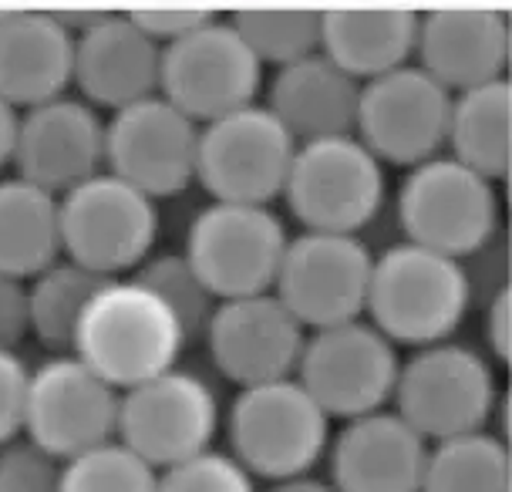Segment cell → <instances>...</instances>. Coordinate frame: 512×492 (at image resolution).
<instances>
[{"label":"cell","instance_id":"14","mask_svg":"<svg viewBox=\"0 0 512 492\" xmlns=\"http://www.w3.org/2000/svg\"><path fill=\"white\" fill-rule=\"evenodd\" d=\"M118 391L75 354H48L31 364L24 405V439L54 459L75 455L115 439Z\"/></svg>","mask_w":512,"mask_h":492},{"label":"cell","instance_id":"39","mask_svg":"<svg viewBox=\"0 0 512 492\" xmlns=\"http://www.w3.org/2000/svg\"><path fill=\"white\" fill-rule=\"evenodd\" d=\"M263 492H334V486L324 476H297V479H283V482H270Z\"/></svg>","mask_w":512,"mask_h":492},{"label":"cell","instance_id":"6","mask_svg":"<svg viewBox=\"0 0 512 492\" xmlns=\"http://www.w3.org/2000/svg\"><path fill=\"white\" fill-rule=\"evenodd\" d=\"M280 199L304 233L361 236L384 209L388 172L358 135L300 142Z\"/></svg>","mask_w":512,"mask_h":492},{"label":"cell","instance_id":"34","mask_svg":"<svg viewBox=\"0 0 512 492\" xmlns=\"http://www.w3.org/2000/svg\"><path fill=\"white\" fill-rule=\"evenodd\" d=\"M27 381H31V364L21 358V351L0 348V445L24 435Z\"/></svg>","mask_w":512,"mask_h":492},{"label":"cell","instance_id":"21","mask_svg":"<svg viewBox=\"0 0 512 492\" xmlns=\"http://www.w3.org/2000/svg\"><path fill=\"white\" fill-rule=\"evenodd\" d=\"M428 442L395 408L344 422L327 445V482L334 492H418Z\"/></svg>","mask_w":512,"mask_h":492},{"label":"cell","instance_id":"19","mask_svg":"<svg viewBox=\"0 0 512 492\" xmlns=\"http://www.w3.org/2000/svg\"><path fill=\"white\" fill-rule=\"evenodd\" d=\"M162 48L128 21V14H95L75 27L71 85L95 112H118L159 95Z\"/></svg>","mask_w":512,"mask_h":492},{"label":"cell","instance_id":"12","mask_svg":"<svg viewBox=\"0 0 512 492\" xmlns=\"http://www.w3.org/2000/svg\"><path fill=\"white\" fill-rule=\"evenodd\" d=\"M290 230L273 206L209 203L192 216L186 260L216 300H236L273 290Z\"/></svg>","mask_w":512,"mask_h":492},{"label":"cell","instance_id":"5","mask_svg":"<svg viewBox=\"0 0 512 492\" xmlns=\"http://www.w3.org/2000/svg\"><path fill=\"white\" fill-rule=\"evenodd\" d=\"M395 213L408 243L459 263H469L502 236L496 182L445 152L408 169L398 186Z\"/></svg>","mask_w":512,"mask_h":492},{"label":"cell","instance_id":"22","mask_svg":"<svg viewBox=\"0 0 512 492\" xmlns=\"http://www.w3.org/2000/svg\"><path fill=\"white\" fill-rule=\"evenodd\" d=\"M75 31L58 14H0V98L17 112L68 95Z\"/></svg>","mask_w":512,"mask_h":492},{"label":"cell","instance_id":"26","mask_svg":"<svg viewBox=\"0 0 512 492\" xmlns=\"http://www.w3.org/2000/svg\"><path fill=\"white\" fill-rule=\"evenodd\" d=\"M509 122V78L459 91V95H452V112H448L445 156H452L455 162L499 186L509 176Z\"/></svg>","mask_w":512,"mask_h":492},{"label":"cell","instance_id":"36","mask_svg":"<svg viewBox=\"0 0 512 492\" xmlns=\"http://www.w3.org/2000/svg\"><path fill=\"white\" fill-rule=\"evenodd\" d=\"M512 294H509V284L492 290L486 297V304H482V341H486V348L482 354L496 364V368H506L509 364V351H512Z\"/></svg>","mask_w":512,"mask_h":492},{"label":"cell","instance_id":"37","mask_svg":"<svg viewBox=\"0 0 512 492\" xmlns=\"http://www.w3.org/2000/svg\"><path fill=\"white\" fill-rule=\"evenodd\" d=\"M27 341V290L24 280L0 273V348L21 351Z\"/></svg>","mask_w":512,"mask_h":492},{"label":"cell","instance_id":"17","mask_svg":"<svg viewBox=\"0 0 512 492\" xmlns=\"http://www.w3.org/2000/svg\"><path fill=\"white\" fill-rule=\"evenodd\" d=\"M199 341H206L209 361L236 388H256L294 378L307 331L287 307L267 294L219 300Z\"/></svg>","mask_w":512,"mask_h":492},{"label":"cell","instance_id":"2","mask_svg":"<svg viewBox=\"0 0 512 492\" xmlns=\"http://www.w3.org/2000/svg\"><path fill=\"white\" fill-rule=\"evenodd\" d=\"M475 300L465 263L408 240L374 253L364 321L401 351L452 341Z\"/></svg>","mask_w":512,"mask_h":492},{"label":"cell","instance_id":"38","mask_svg":"<svg viewBox=\"0 0 512 492\" xmlns=\"http://www.w3.org/2000/svg\"><path fill=\"white\" fill-rule=\"evenodd\" d=\"M17 118L21 112L11 108L0 98V176H4L7 169H11L14 162V139H17Z\"/></svg>","mask_w":512,"mask_h":492},{"label":"cell","instance_id":"20","mask_svg":"<svg viewBox=\"0 0 512 492\" xmlns=\"http://www.w3.org/2000/svg\"><path fill=\"white\" fill-rule=\"evenodd\" d=\"M509 17L486 7H442L418 14L415 65L428 71L448 95L506 81Z\"/></svg>","mask_w":512,"mask_h":492},{"label":"cell","instance_id":"3","mask_svg":"<svg viewBox=\"0 0 512 492\" xmlns=\"http://www.w3.org/2000/svg\"><path fill=\"white\" fill-rule=\"evenodd\" d=\"M226 452L256 482L314 476L327 459L334 422L297 378L236 391L223 415Z\"/></svg>","mask_w":512,"mask_h":492},{"label":"cell","instance_id":"11","mask_svg":"<svg viewBox=\"0 0 512 492\" xmlns=\"http://www.w3.org/2000/svg\"><path fill=\"white\" fill-rule=\"evenodd\" d=\"M297 142L263 102L199 125L196 182L209 203L273 206L287 182Z\"/></svg>","mask_w":512,"mask_h":492},{"label":"cell","instance_id":"10","mask_svg":"<svg viewBox=\"0 0 512 492\" xmlns=\"http://www.w3.org/2000/svg\"><path fill=\"white\" fill-rule=\"evenodd\" d=\"M263 65L246 48L230 17H209L186 38L162 48L159 95L196 125L260 102Z\"/></svg>","mask_w":512,"mask_h":492},{"label":"cell","instance_id":"30","mask_svg":"<svg viewBox=\"0 0 512 492\" xmlns=\"http://www.w3.org/2000/svg\"><path fill=\"white\" fill-rule=\"evenodd\" d=\"M142 287H149L162 304L176 314V321L182 324V331L189 334V341H199L213 317L219 300L209 294V287L203 284L192 263L186 260L182 250H155L149 260L139 263V270L132 273Z\"/></svg>","mask_w":512,"mask_h":492},{"label":"cell","instance_id":"25","mask_svg":"<svg viewBox=\"0 0 512 492\" xmlns=\"http://www.w3.org/2000/svg\"><path fill=\"white\" fill-rule=\"evenodd\" d=\"M61 260L58 196L21 176H0V273L31 280Z\"/></svg>","mask_w":512,"mask_h":492},{"label":"cell","instance_id":"9","mask_svg":"<svg viewBox=\"0 0 512 492\" xmlns=\"http://www.w3.org/2000/svg\"><path fill=\"white\" fill-rule=\"evenodd\" d=\"M398 371V348L361 317L307 331L294 378L331 422L344 425L391 408Z\"/></svg>","mask_w":512,"mask_h":492},{"label":"cell","instance_id":"16","mask_svg":"<svg viewBox=\"0 0 512 492\" xmlns=\"http://www.w3.org/2000/svg\"><path fill=\"white\" fill-rule=\"evenodd\" d=\"M448 112L452 95L411 61L361 85L354 135L381 166L411 169L445 152Z\"/></svg>","mask_w":512,"mask_h":492},{"label":"cell","instance_id":"29","mask_svg":"<svg viewBox=\"0 0 512 492\" xmlns=\"http://www.w3.org/2000/svg\"><path fill=\"white\" fill-rule=\"evenodd\" d=\"M263 68H287L320 51V11L304 7H246L230 17Z\"/></svg>","mask_w":512,"mask_h":492},{"label":"cell","instance_id":"31","mask_svg":"<svg viewBox=\"0 0 512 492\" xmlns=\"http://www.w3.org/2000/svg\"><path fill=\"white\" fill-rule=\"evenodd\" d=\"M61 492H159V472L128 445L108 439L64 462Z\"/></svg>","mask_w":512,"mask_h":492},{"label":"cell","instance_id":"24","mask_svg":"<svg viewBox=\"0 0 512 492\" xmlns=\"http://www.w3.org/2000/svg\"><path fill=\"white\" fill-rule=\"evenodd\" d=\"M418 14L401 7L320 11V54L358 85L415 61Z\"/></svg>","mask_w":512,"mask_h":492},{"label":"cell","instance_id":"28","mask_svg":"<svg viewBox=\"0 0 512 492\" xmlns=\"http://www.w3.org/2000/svg\"><path fill=\"white\" fill-rule=\"evenodd\" d=\"M509 445L499 432L455 435L428 445L418 492H509Z\"/></svg>","mask_w":512,"mask_h":492},{"label":"cell","instance_id":"33","mask_svg":"<svg viewBox=\"0 0 512 492\" xmlns=\"http://www.w3.org/2000/svg\"><path fill=\"white\" fill-rule=\"evenodd\" d=\"M61 459L31 439L0 445V492H61Z\"/></svg>","mask_w":512,"mask_h":492},{"label":"cell","instance_id":"7","mask_svg":"<svg viewBox=\"0 0 512 492\" xmlns=\"http://www.w3.org/2000/svg\"><path fill=\"white\" fill-rule=\"evenodd\" d=\"M58 209L61 257L102 280L132 277L159 243V203L108 169L58 196Z\"/></svg>","mask_w":512,"mask_h":492},{"label":"cell","instance_id":"35","mask_svg":"<svg viewBox=\"0 0 512 492\" xmlns=\"http://www.w3.org/2000/svg\"><path fill=\"white\" fill-rule=\"evenodd\" d=\"M209 17H213V11H196V7H139V11L128 14V21L139 27L149 41L166 48V44L196 31Z\"/></svg>","mask_w":512,"mask_h":492},{"label":"cell","instance_id":"32","mask_svg":"<svg viewBox=\"0 0 512 492\" xmlns=\"http://www.w3.org/2000/svg\"><path fill=\"white\" fill-rule=\"evenodd\" d=\"M159 492H260L256 479L226 449H206L159 472Z\"/></svg>","mask_w":512,"mask_h":492},{"label":"cell","instance_id":"4","mask_svg":"<svg viewBox=\"0 0 512 492\" xmlns=\"http://www.w3.org/2000/svg\"><path fill=\"white\" fill-rule=\"evenodd\" d=\"M502 398L496 364L479 348L452 337L401 358L391 405L432 445L492 428Z\"/></svg>","mask_w":512,"mask_h":492},{"label":"cell","instance_id":"8","mask_svg":"<svg viewBox=\"0 0 512 492\" xmlns=\"http://www.w3.org/2000/svg\"><path fill=\"white\" fill-rule=\"evenodd\" d=\"M223 432V402L206 375L192 368L162 371L142 385L118 391L115 439L155 472L213 449Z\"/></svg>","mask_w":512,"mask_h":492},{"label":"cell","instance_id":"13","mask_svg":"<svg viewBox=\"0 0 512 492\" xmlns=\"http://www.w3.org/2000/svg\"><path fill=\"white\" fill-rule=\"evenodd\" d=\"M374 253L361 236L290 233L273 297L297 317L304 331L361 321L368 304Z\"/></svg>","mask_w":512,"mask_h":492},{"label":"cell","instance_id":"23","mask_svg":"<svg viewBox=\"0 0 512 492\" xmlns=\"http://www.w3.org/2000/svg\"><path fill=\"white\" fill-rule=\"evenodd\" d=\"M358 98V81L347 78L334 61L317 51L273 71L263 105L300 145L334 139V135H354Z\"/></svg>","mask_w":512,"mask_h":492},{"label":"cell","instance_id":"18","mask_svg":"<svg viewBox=\"0 0 512 492\" xmlns=\"http://www.w3.org/2000/svg\"><path fill=\"white\" fill-rule=\"evenodd\" d=\"M14 176L64 196L105 169V115L78 95H58L17 118Z\"/></svg>","mask_w":512,"mask_h":492},{"label":"cell","instance_id":"15","mask_svg":"<svg viewBox=\"0 0 512 492\" xmlns=\"http://www.w3.org/2000/svg\"><path fill=\"white\" fill-rule=\"evenodd\" d=\"M199 125L162 95L105 118V169L149 199L182 196L196 182Z\"/></svg>","mask_w":512,"mask_h":492},{"label":"cell","instance_id":"1","mask_svg":"<svg viewBox=\"0 0 512 492\" xmlns=\"http://www.w3.org/2000/svg\"><path fill=\"white\" fill-rule=\"evenodd\" d=\"M176 314L135 277L102 280L78 321L71 354L115 391L176 368L189 348Z\"/></svg>","mask_w":512,"mask_h":492},{"label":"cell","instance_id":"27","mask_svg":"<svg viewBox=\"0 0 512 492\" xmlns=\"http://www.w3.org/2000/svg\"><path fill=\"white\" fill-rule=\"evenodd\" d=\"M102 287V277L71 263L68 257L34 273L27 290V337L51 354H71L78 321L85 314L91 294Z\"/></svg>","mask_w":512,"mask_h":492}]
</instances>
